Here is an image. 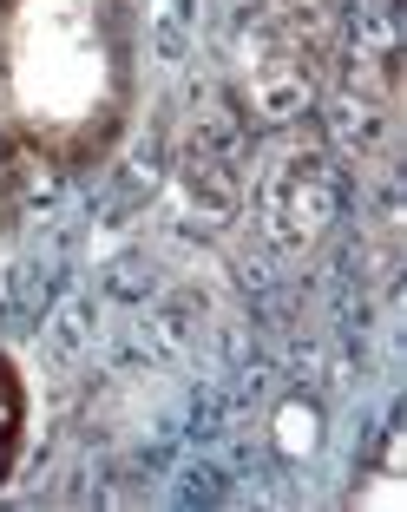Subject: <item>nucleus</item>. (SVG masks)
<instances>
[{"label": "nucleus", "instance_id": "nucleus-1", "mask_svg": "<svg viewBox=\"0 0 407 512\" xmlns=\"http://www.w3.org/2000/svg\"><path fill=\"white\" fill-rule=\"evenodd\" d=\"M132 79L125 0H0V112L46 158H79L119 125Z\"/></svg>", "mask_w": 407, "mask_h": 512}, {"label": "nucleus", "instance_id": "nucleus-2", "mask_svg": "<svg viewBox=\"0 0 407 512\" xmlns=\"http://www.w3.org/2000/svg\"><path fill=\"white\" fill-rule=\"evenodd\" d=\"M14 421H20V401H14V381L0 368V460H7V440H14Z\"/></svg>", "mask_w": 407, "mask_h": 512}]
</instances>
